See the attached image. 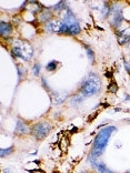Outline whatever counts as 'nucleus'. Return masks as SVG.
Here are the masks:
<instances>
[{
	"label": "nucleus",
	"instance_id": "f257e3e1",
	"mask_svg": "<svg viewBox=\"0 0 130 173\" xmlns=\"http://www.w3.org/2000/svg\"><path fill=\"white\" fill-rule=\"evenodd\" d=\"M116 126H107L105 129H102L98 134H97L96 139H95V142H93V146H92V151H91V154H90V161L92 162L93 159H96L98 156H100L103 153L105 149H106V145L108 144V141L110 139V135L112 134L113 131H116Z\"/></svg>",
	"mask_w": 130,
	"mask_h": 173
},
{
	"label": "nucleus",
	"instance_id": "f03ea898",
	"mask_svg": "<svg viewBox=\"0 0 130 173\" xmlns=\"http://www.w3.org/2000/svg\"><path fill=\"white\" fill-rule=\"evenodd\" d=\"M100 90H101V80L98 74L92 72L89 73L88 77L83 80L80 88V91L85 96H95L100 92Z\"/></svg>",
	"mask_w": 130,
	"mask_h": 173
},
{
	"label": "nucleus",
	"instance_id": "7ed1b4c3",
	"mask_svg": "<svg viewBox=\"0 0 130 173\" xmlns=\"http://www.w3.org/2000/svg\"><path fill=\"white\" fill-rule=\"evenodd\" d=\"M80 32V26L77 18L72 12L67 8V12L63 16L62 20H60V31L59 33L67 34H78Z\"/></svg>",
	"mask_w": 130,
	"mask_h": 173
},
{
	"label": "nucleus",
	"instance_id": "20e7f679",
	"mask_svg": "<svg viewBox=\"0 0 130 173\" xmlns=\"http://www.w3.org/2000/svg\"><path fill=\"white\" fill-rule=\"evenodd\" d=\"M11 51H12L15 57L20 58L22 60H26V61H29L32 58L33 54V49L31 44L29 42L25 41V40H16L13 42V47Z\"/></svg>",
	"mask_w": 130,
	"mask_h": 173
},
{
	"label": "nucleus",
	"instance_id": "39448f33",
	"mask_svg": "<svg viewBox=\"0 0 130 173\" xmlns=\"http://www.w3.org/2000/svg\"><path fill=\"white\" fill-rule=\"evenodd\" d=\"M50 131H51V124L49 122L37 123L31 128L32 135L38 140H42L43 138H46L49 134Z\"/></svg>",
	"mask_w": 130,
	"mask_h": 173
},
{
	"label": "nucleus",
	"instance_id": "423d86ee",
	"mask_svg": "<svg viewBox=\"0 0 130 173\" xmlns=\"http://www.w3.org/2000/svg\"><path fill=\"white\" fill-rule=\"evenodd\" d=\"M109 15L111 16V19H110V23H111V26L118 27L121 24L123 20V15H122V9H121V7L119 5H113V6L110 7V12Z\"/></svg>",
	"mask_w": 130,
	"mask_h": 173
},
{
	"label": "nucleus",
	"instance_id": "0eeeda50",
	"mask_svg": "<svg viewBox=\"0 0 130 173\" xmlns=\"http://www.w3.org/2000/svg\"><path fill=\"white\" fill-rule=\"evenodd\" d=\"M117 39L120 44H127L130 42V29H125L117 32Z\"/></svg>",
	"mask_w": 130,
	"mask_h": 173
},
{
	"label": "nucleus",
	"instance_id": "6e6552de",
	"mask_svg": "<svg viewBox=\"0 0 130 173\" xmlns=\"http://www.w3.org/2000/svg\"><path fill=\"white\" fill-rule=\"evenodd\" d=\"M29 132V128L27 126L26 123L23 122L22 120H18L16 124V130H15V133L16 134H26V133Z\"/></svg>",
	"mask_w": 130,
	"mask_h": 173
},
{
	"label": "nucleus",
	"instance_id": "1a4fd4ad",
	"mask_svg": "<svg viewBox=\"0 0 130 173\" xmlns=\"http://www.w3.org/2000/svg\"><path fill=\"white\" fill-rule=\"evenodd\" d=\"M11 32H12V26L9 22L2 21V22L0 23V33H1V36L8 37L11 34Z\"/></svg>",
	"mask_w": 130,
	"mask_h": 173
},
{
	"label": "nucleus",
	"instance_id": "9d476101",
	"mask_svg": "<svg viewBox=\"0 0 130 173\" xmlns=\"http://www.w3.org/2000/svg\"><path fill=\"white\" fill-rule=\"evenodd\" d=\"M51 98H52L53 102L55 104H60V103H62L67 98V93H61V92H52L51 94Z\"/></svg>",
	"mask_w": 130,
	"mask_h": 173
},
{
	"label": "nucleus",
	"instance_id": "9b49d317",
	"mask_svg": "<svg viewBox=\"0 0 130 173\" xmlns=\"http://www.w3.org/2000/svg\"><path fill=\"white\" fill-rule=\"evenodd\" d=\"M96 168L99 171V173H113L112 171H110L103 163H96Z\"/></svg>",
	"mask_w": 130,
	"mask_h": 173
},
{
	"label": "nucleus",
	"instance_id": "f8f14e48",
	"mask_svg": "<svg viewBox=\"0 0 130 173\" xmlns=\"http://www.w3.org/2000/svg\"><path fill=\"white\" fill-rule=\"evenodd\" d=\"M58 66H59V62L56 61V60H52V61H50V62L46 66V69L48 70V71H53V70L57 69V67Z\"/></svg>",
	"mask_w": 130,
	"mask_h": 173
},
{
	"label": "nucleus",
	"instance_id": "ddd939ff",
	"mask_svg": "<svg viewBox=\"0 0 130 173\" xmlns=\"http://www.w3.org/2000/svg\"><path fill=\"white\" fill-rule=\"evenodd\" d=\"M83 47H85V49H86L87 54H88V57H89L90 61L93 62V60H95V53L92 52V50L90 49V47H88L87 44H83Z\"/></svg>",
	"mask_w": 130,
	"mask_h": 173
},
{
	"label": "nucleus",
	"instance_id": "4468645a",
	"mask_svg": "<svg viewBox=\"0 0 130 173\" xmlns=\"http://www.w3.org/2000/svg\"><path fill=\"white\" fill-rule=\"evenodd\" d=\"M51 13L50 12H42L41 15H40V20L41 21H43V22H47V21H49L50 19H51Z\"/></svg>",
	"mask_w": 130,
	"mask_h": 173
},
{
	"label": "nucleus",
	"instance_id": "2eb2a0df",
	"mask_svg": "<svg viewBox=\"0 0 130 173\" xmlns=\"http://www.w3.org/2000/svg\"><path fill=\"white\" fill-rule=\"evenodd\" d=\"M12 151H13V146H10L9 149H0V154H1L2 158H5L8 154H11Z\"/></svg>",
	"mask_w": 130,
	"mask_h": 173
},
{
	"label": "nucleus",
	"instance_id": "dca6fc26",
	"mask_svg": "<svg viewBox=\"0 0 130 173\" xmlns=\"http://www.w3.org/2000/svg\"><path fill=\"white\" fill-rule=\"evenodd\" d=\"M117 90H118V86H117V83L116 82H110L109 86H108V91H110V92H112V93H116L117 92Z\"/></svg>",
	"mask_w": 130,
	"mask_h": 173
},
{
	"label": "nucleus",
	"instance_id": "f3484780",
	"mask_svg": "<svg viewBox=\"0 0 130 173\" xmlns=\"http://www.w3.org/2000/svg\"><path fill=\"white\" fill-rule=\"evenodd\" d=\"M63 8H67L66 6H65V2L63 1H60V2H58L55 7H52V9L55 10H60V9H63Z\"/></svg>",
	"mask_w": 130,
	"mask_h": 173
},
{
	"label": "nucleus",
	"instance_id": "a211bd4d",
	"mask_svg": "<svg viewBox=\"0 0 130 173\" xmlns=\"http://www.w3.org/2000/svg\"><path fill=\"white\" fill-rule=\"evenodd\" d=\"M40 64H35L33 66V68H32V72L35 73V76H38L39 74V72H40Z\"/></svg>",
	"mask_w": 130,
	"mask_h": 173
},
{
	"label": "nucleus",
	"instance_id": "6ab92c4d",
	"mask_svg": "<svg viewBox=\"0 0 130 173\" xmlns=\"http://www.w3.org/2000/svg\"><path fill=\"white\" fill-rule=\"evenodd\" d=\"M126 100H130V96H129V94H127V96H126Z\"/></svg>",
	"mask_w": 130,
	"mask_h": 173
}]
</instances>
